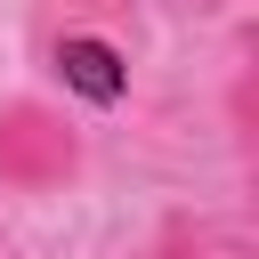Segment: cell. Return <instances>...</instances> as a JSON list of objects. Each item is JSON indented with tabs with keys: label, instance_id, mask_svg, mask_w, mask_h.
<instances>
[{
	"label": "cell",
	"instance_id": "cell-6",
	"mask_svg": "<svg viewBox=\"0 0 259 259\" xmlns=\"http://www.w3.org/2000/svg\"><path fill=\"white\" fill-rule=\"evenodd\" d=\"M0 259H16V251H8V243H0Z\"/></svg>",
	"mask_w": 259,
	"mask_h": 259
},
{
	"label": "cell",
	"instance_id": "cell-3",
	"mask_svg": "<svg viewBox=\"0 0 259 259\" xmlns=\"http://www.w3.org/2000/svg\"><path fill=\"white\" fill-rule=\"evenodd\" d=\"M146 259H210V243H202L194 219H162V235L146 243Z\"/></svg>",
	"mask_w": 259,
	"mask_h": 259
},
{
	"label": "cell",
	"instance_id": "cell-4",
	"mask_svg": "<svg viewBox=\"0 0 259 259\" xmlns=\"http://www.w3.org/2000/svg\"><path fill=\"white\" fill-rule=\"evenodd\" d=\"M40 8L49 16H89V24H113V32L130 24V0H40Z\"/></svg>",
	"mask_w": 259,
	"mask_h": 259
},
{
	"label": "cell",
	"instance_id": "cell-2",
	"mask_svg": "<svg viewBox=\"0 0 259 259\" xmlns=\"http://www.w3.org/2000/svg\"><path fill=\"white\" fill-rule=\"evenodd\" d=\"M40 57L65 81V97H81V105H121L130 81H138L121 32L113 24H89V16H49L40 8Z\"/></svg>",
	"mask_w": 259,
	"mask_h": 259
},
{
	"label": "cell",
	"instance_id": "cell-1",
	"mask_svg": "<svg viewBox=\"0 0 259 259\" xmlns=\"http://www.w3.org/2000/svg\"><path fill=\"white\" fill-rule=\"evenodd\" d=\"M81 130L49 97H0V186L8 194H65L81 178Z\"/></svg>",
	"mask_w": 259,
	"mask_h": 259
},
{
	"label": "cell",
	"instance_id": "cell-5",
	"mask_svg": "<svg viewBox=\"0 0 259 259\" xmlns=\"http://www.w3.org/2000/svg\"><path fill=\"white\" fill-rule=\"evenodd\" d=\"M194 8H227V0H194Z\"/></svg>",
	"mask_w": 259,
	"mask_h": 259
}]
</instances>
